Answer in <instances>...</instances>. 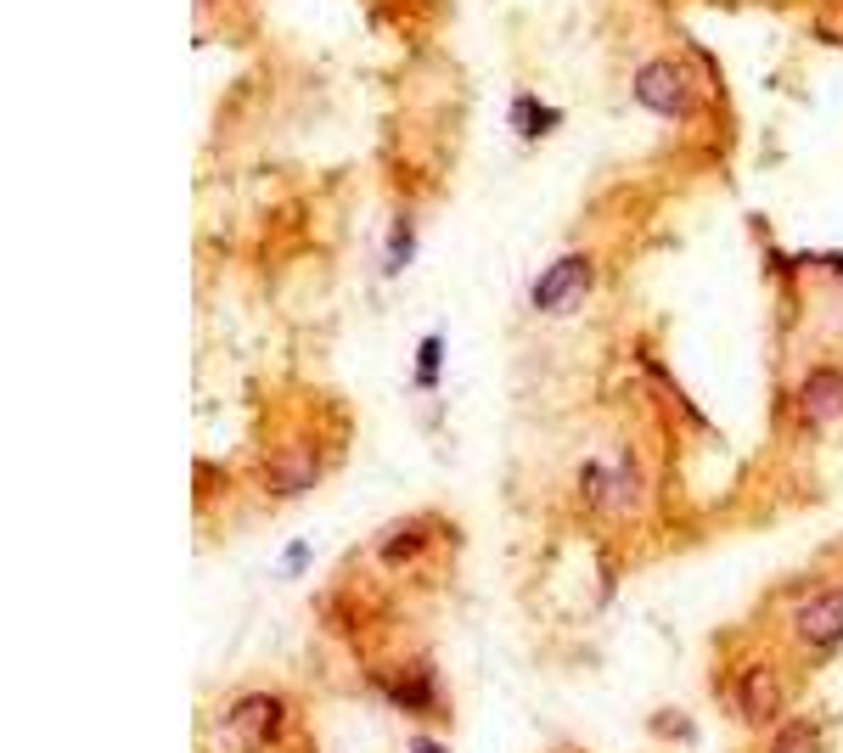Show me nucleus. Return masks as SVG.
Returning <instances> with one entry per match:
<instances>
[{
  "instance_id": "nucleus-11",
  "label": "nucleus",
  "mask_w": 843,
  "mask_h": 753,
  "mask_svg": "<svg viewBox=\"0 0 843 753\" xmlns=\"http://www.w3.org/2000/svg\"><path fill=\"white\" fill-rule=\"evenodd\" d=\"M770 753H821V737H816V726H804V719H798V726H788L782 737H776Z\"/></svg>"
},
{
  "instance_id": "nucleus-14",
  "label": "nucleus",
  "mask_w": 843,
  "mask_h": 753,
  "mask_svg": "<svg viewBox=\"0 0 843 753\" xmlns=\"http://www.w3.org/2000/svg\"><path fill=\"white\" fill-rule=\"evenodd\" d=\"M411 753H439V748H433V742H416V748H411Z\"/></svg>"
},
{
  "instance_id": "nucleus-10",
  "label": "nucleus",
  "mask_w": 843,
  "mask_h": 753,
  "mask_svg": "<svg viewBox=\"0 0 843 753\" xmlns=\"http://www.w3.org/2000/svg\"><path fill=\"white\" fill-rule=\"evenodd\" d=\"M388 686H394V692H388V698H394L400 708H428V703H433V680H421V675L388 680Z\"/></svg>"
},
{
  "instance_id": "nucleus-2",
  "label": "nucleus",
  "mask_w": 843,
  "mask_h": 753,
  "mask_svg": "<svg viewBox=\"0 0 843 753\" xmlns=\"http://www.w3.org/2000/svg\"><path fill=\"white\" fill-rule=\"evenodd\" d=\"M586 287H591V259H586V253H563L557 265H551V271L534 281V310L557 315V310H568V304L586 299Z\"/></svg>"
},
{
  "instance_id": "nucleus-7",
  "label": "nucleus",
  "mask_w": 843,
  "mask_h": 753,
  "mask_svg": "<svg viewBox=\"0 0 843 753\" xmlns=\"http://www.w3.org/2000/svg\"><path fill=\"white\" fill-rule=\"evenodd\" d=\"M265 478H270L276 495H304V489L320 478V462H315V450H281Z\"/></svg>"
},
{
  "instance_id": "nucleus-12",
  "label": "nucleus",
  "mask_w": 843,
  "mask_h": 753,
  "mask_svg": "<svg viewBox=\"0 0 843 753\" xmlns=\"http://www.w3.org/2000/svg\"><path fill=\"white\" fill-rule=\"evenodd\" d=\"M439 360H444V343H439V338H428V343L416 349V382H421V388L439 382Z\"/></svg>"
},
{
  "instance_id": "nucleus-3",
  "label": "nucleus",
  "mask_w": 843,
  "mask_h": 753,
  "mask_svg": "<svg viewBox=\"0 0 843 753\" xmlns=\"http://www.w3.org/2000/svg\"><path fill=\"white\" fill-rule=\"evenodd\" d=\"M793 630L809 647H838L843 641V585H832V591H821V597H809L798 607V618H793Z\"/></svg>"
},
{
  "instance_id": "nucleus-1",
  "label": "nucleus",
  "mask_w": 843,
  "mask_h": 753,
  "mask_svg": "<svg viewBox=\"0 0 843 753\" xmlns=\"http://www.w3.org/2000/svg\"><path fill=\"white\" fill-rule=\"evenodd\" d=\"M630 90H636V102L646 113H664V118H687L692 113V85H687V74H680V62H669V57L641 62Z\"/></svg>"
},
{
  "instance_id": "nucleus-9",
  "label": "nucleus",
  "mask_w": 843,
  "mask_h": 753,
  "mask_svg": "<svg viewBox=\"0 0 843 753\" xmlns=\"http://www.w3.org/2000/svg\"><path fill=\"white\" fill-rule=\"evenodd\" d=\"M557 118H563V113L545 108L540 96H517V102H512V129H517L524 141H540L545 129H557Z\"/></svg>"
},
{
  "instance_id": "nucleus-8",
  "label": "nucleus",
  "mask_w": 843,
  "mask_h": 753,
  "mask_svg": "<svg viewBox=\"0 0 843 753\" xmlns=\"http://www.w3.org/2000/svg\"><path fill=\"white\" fill-rule=\"evenodd\" d=\"M428 551V523H394V529L377 535V556L382 563H411V556Z\"/></svg>"
},
{
  "instance_id": "nucleus-6",
  "label": "nucleus",
  "mask_w": 843,
  "mask_h": 753,
  "mask_svg": "<svg viewBox=\"0 0 843 753\" xmlns=\"http://www.w3.org/2000/svg\"><path fill=\"white\" fill-rule=\"evenodd\" d=\"M737 708H742V719H748V726H770L776 708H782V680H776V669L754 664L748 675H742V680H737Z\"/></svg>"
},
{
  "instance_id": "nucleus-5",
  "label": "nucleus",
  "mask_w": 843,
  "mask_h": 753,
  "mask_svg": "<svg viewBox=\"0 0 843 753\" xmlns=\"http://www.w3.org/2000/svg\"><path fill=\"white\" fill-rule=\"evenodd\" d=\"M281 719H287V708H281V698H265V692H253V698H242L231 714H225V726H231V737H242V742H270V737H281Z\"/></svg>"
},
{
  "instance_id": "nucleus-13",
  "label": "nucleus",
  "mask_w": 843,
  "mask_h": 753,
  "mask_svg": "<svg viewBox=\"0 0 843 753\" xmlns=\"http://www.w3.org/2000/svg\"><path fill=\"white\" fill-rule=\"evenodd\" d=\"M405 259H411V214L394 219V237H388V271H400Z\"/></svg>"
},
{
  "instance_id": "nucleus-4",
  "label": "nucleus",
  "mask_w": 843,
  "mask_h": 753,
  "mask_svg": "<svg viewBox=\"0 0 843 753\" xmlns=\"http://www.w3.org/2000/svg\"><path fill=\"white\" fill-rule=\"evenodd\" d=\"M798 416L809 428H827V422L843 416V372L838 366H816L798 388Z\"/></svg>"
}]
</instances>
